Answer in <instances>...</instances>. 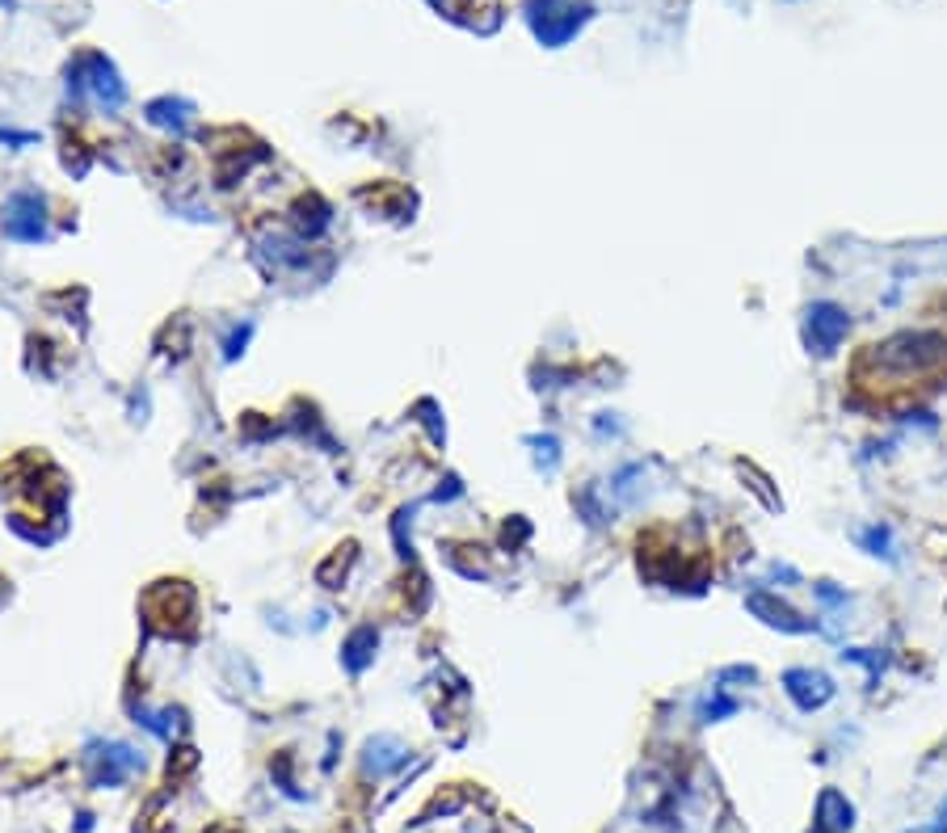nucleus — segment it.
I'll list each match as a JSON object with an SVG mask.
<instances>
[{
    "instance_id": "1",
    "label": "nucleus",
    "mask_w": 947,
    "mask_h": 833,
    "mask_svg": "<svg viewBox=\"0 0 947 833\" xmlns=\"http://www.w3.org/2000/svg\"><path fill=\"white\" fill-rule=\"evenodd\" d=\"M872 350H876L872 354L876 362H884V367H901V379H910V371L926 375L947 358V337H939V333H901V337L884 341V345H872Z\"/></svg>"
},
{
    "instance_id": "2",
    "label": "nucleus",
    "mask_w": 947,
    "mask_h": 833,
    "mask_svg": "<svg viewBox=\"0 0 947 833\" xmlns=\"http://www.w3.org/2000/svg\"><path fill=\"white\" fill-rule=\"evenodd\" d=\"M846 329H851V320H846V312L834 308V303H813L809 308V345L817 354H834Z\"/></svg>"
},
{
    "instance_id": "3",
    "label": "nucleus",
    "mask_w": 947,
    "mask_h": 833,
    "mask_svg": "<svg viewBox=\"0 0 947 833\" xmlns=\"http://www.w3.org/2000/svg\"><path fill=\"white\" fill-rule=\"evenodd\" d=\"M783 690H788L800 711H817V707L830 703L834 682L825 674H817V669H788V674H783Z\"/></svg>"
},
{
    "instance_id": "4",
    "label": "nucleus",
    "mask_w": 947,
    "mask_h": 833,
    "mask_svg": "<svg viewBox=\"0 0 947 833\" xmlns=\"http://www.w3.org/2000/svg\"><path fill=\"white\" fill-rule=\"evenodd\" d=\"M5 232L13 240H38L43 236V198L13 194L9 207H5Z\"/></svg>"
},
{
    "instance_id": "5",
    "label": "nucleus",
    "mask_w": 947,
    "mask_h": 833,
    "mask_svg": "<svg viewBox=\"0 0 947 833\" xmlns=\"http://www.w3.org/2000/svg\"><path fill=\"white\" fill-rule=\"evenodd\" d=\"M93 762H97V783H106V787L123 783L127 775H135V770H139V754H135V749H127V745H97Z\"/></svg>"
},
{
    "instance_id": "6",
    "label": "nucleus",
    "mask_w": 947,
    "mask_h": 833,
    "mask_svg": "<svg viewBox=\"0 0 947 833\" xmlns=\"http://www.w3.org/2000/svg\"><path fill=\"white\" fill-rule=\"evenodd\" d=\"M855 825V804L842 796L838 787H825L817 796V829L825 833H851Z\"/></svg>"
},
{
    "instance_id": "7",
    "label": "nucleus",
    "mask_w": 947,
    "mask_h": 833,
    "mask_svg": "<svg viewBox=\"0 0 947 833\" xmlns=\"http://www.w3.org/2000/svg\"><path fill=\"white\" fill-rule=\"evenodd\" d=\"M750 611L762 615V623L779 627V632H809V623H804V619L792 611V606H783V602H775V598H767V594H754V598H750Z\"/></svg>"
},
{
    "instance_id": "8",
    "label": "nucleus",
    "mask_w": 947,
    "mask_h": 833,
    "mask_svg": "<svg viewBox=\"0 0 947 833\" xmlns=\"http://www.w3.org/2000/svg\"><path fill=\"white\" fill-rule=\"evenodd\" d=\"M914 833H947V829H943V825H939V829H914Z\"/></svg>"
},
{
    "instance_id": "9",
    "label": "nucleus",
    "mask_w": 947,
    "mask_h": 833,
    "mask_svg": "<svg viewBox=\"0 0 947 833\" xmlns=\"http://www.w3.org/2000/svg\"><path fill=\"white\" fill-rule=\"evenodd\" d=\"M943 829H947V804H943Z\"/></svg>"
}]
</instances>
